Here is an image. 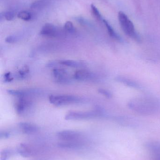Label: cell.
Masks as SVG:
<instances>
[{"mask_svg":"<svg viewBox=\"0 0 160 160\" xmlns=\"http://www.w3.org/2000/svg\"><path fill=\"white\" fill-rule=\"evenodd\" d=\"M128 107L136 112L144 115L152 114L156 110V105L154 102L145 98L132 100L129 102Z\"/></svg>","mask_w":160,"mask_h":160,"instance_id":"1","label":"cell"},{"mask_svg":"<svg viewBox=\"0 0 160 160\" xmlns=\"http://www.w3.org/2000/svg\"><path fill=\"white\" fill-rule=\"evenodd\" d=\"M118 20L120 26L126 34L136 40H139V37L135 31L134 24L128 18L124 12L118 13Z\"/></svg>","mask_w":160,"mask_h":160,"instance_id":"2","label":"cell"},{"mask_svg":"<svg viewBox=\"0 0 160 160\" xmlns=\"http://www.w3.org/2000/svg\"><path fill=\"white\" fill-rule=\"evenodd\" d=\"M80 100L79 97L73 95H52L49 97L50 102L56 106H65L78 103Z\"/></svg>","mask_w":160,"mask_h":160,"instance_id":"3","label":"cell"},{"mask_svg":"<svg viewBox=\"0 0 160 160\" xmlns=\"http://www.w3.org/2000/svg\"><path fill=\"white\" fill-rule=\"evenodd\" d=\"M100 113L97 111L70 112L68 113L65 119L67 120H80L92 119L98 116Z\"/></svg>","mask_w":160,"mask_h":160,"instance_id":"4","label":"cell"},{"mask_svg":"<svg viewBox=\"0 0 160 160\" xmlns=\"http://www.w3.org/2000/svg\"><path fill=\"white\" fill-rule=\"evenodd\" d=\"M65 32L51 23H46L41 28L40 34L47 37L60 38L65 35Z\"/></svg>","mask_w":160,"mask_h":160,"instance_id":"5","label":"cell"},{"mask_svg":"<svg viewBox=\"0 0 160 160\" xmlns=\"http://www.w3.org/2000/svg\"><path fill=\"white\" fill-rule=\"evenodd\" d=\"M57 137L62 142H77L82 137L79 132L73 130H64L57 132Z\"/></svg>","mask_w":160,"mask_h":160,"instance_id":"6","label":"cell"},{"mask_svg":"<svg viewBox=\"0 0 160 160\" xmlns=\"http://www.w3.org/2000/svg\"><path fill=\"white\" fill-rule=\"evenodd\" d=\"M33 105V102L26 98V97L19 98L15 105V109L17 113L23 116L28 113Z\"/></svg>","mask_w":160,"mask_h":160,"instance_id":"7","label":"cell"},{"mask_svg":"<svg viewBox=\"0 0 160 160\" xmlns=\"http://www.w3.org/2000/svg\"><path fill=\"white\" fill-rule=\"evenodd\" d=\"M16 151L21 157L25 158L35 156L38 152L36 149L33 147L24 143H21L18 146Z\"/></svg>","mask_w":160,"mask_h":160,"instance_id":"8","label":"cell"},{"mask_svg":"<svg viewBox=\"0 0 160 160\" xmlns=\"http://www.w3.org/2000/svg\"><path fill=\"white\" fill-rule=\"evenodd\" d=\"M54 77L58 83L68 84L71 82L67 71L63 68H56L53 71Z\"/></svg>","mask_w":160,"mask_h":160,"instance_id":"9","label":"cell"},{"mask_svg":"<svg viewBox=\"0 0 160 160\" xmlns=\"http://www.w3.org/2000/svg\"><path fill=\"white\" fill-rule=\"evenodd\" d=\"M147 148L152 155L154 160H160V142H150L147 145Z\"/></svg>","mask_w":160,"mask_h":160,"instance_id":"10","label":"cell"},{"mask_svg":"<svg viewBox=\"0 0 160 160\" xmlns=\"http://www.w3.org/2000/svg\"><path fill=\"white\" fill-rule=\"evenodd\" d=\"M18 126L21 131L25 134H33L37 132L39 129L36 125L28 122H20Z\"/></svg>","mask_w":160,"mask_h":160,"instance_id":"11","label":"cell"},{"mask_svg":"<svg viewBox=\"0 0 160 160\" xmlns=\"http://www.w3.org/2000/svg\"><path fill=\"white\" fill-rule=\"evenodd\" d=\"M94 77L93 73L88 70L80 69L74 73L73 78L77 81H85L92 79Z\"/></svg>","mask_w":160,"mask_h":160,"instance_id":"12","label":"cell"},{"mask_svg":"<svg viewBox=\"0 0 160 160\" xmlns=\"http://www.w3.org/2000/svg\"><path fill=\"white\" fill-rule=\"evenodd\" d=\"M7 92L9 95H12V96H16V97H19V98H23V97H26L27 96H30L31 94L37 92V91L9 89V90H7Z\"/></svg>","mask_w":160,"mask_h":160,"instance_id":"13","label":"cell"},{"mask_svg":"<svg viewBox=\"0 0 160 160\" xmlns=\"http://www.w3.org/2000/svg\"><path fill=\"white\" fill-rule=\"evenodd\" d=\"M58 146L61 148L73 149L77 148L81 146V142H61L58 143Z\"/></svg>","mask_w":160,"mask_h":160,"instance_id":"14","label":"cell"},{"mask_svg":"<svg viewBox=\"0 0 160 160\" xmlns=\"http://www.w3.org/2000/svg\"><path fill=\"white\" fill-rule=\"evenodd\" d=\"M59 63L62 65L71 68H79L82 66V63L73 60H64L59 61Z\"/></svg>","mask_w":160,"mask_h":160,"instance_id":"15","label":"cell"},{"mask_svg":"<svg viewBox=\"0 0 160 160\" xmlns=\"http://www.w3.org/2000/svg\"><path fill=\"white\" fill-rule=\"evenodd\" d=\"M13 154V151L11 148H6L3 149L0 153V160H8L11 158Z\"/></svg>","mask_w":160,"mask_h":160,"instance_id":"16","label":"cell"},{"mask_svg":"<svg viewBox=\"0 0 160 160\" xmlns=\"http://www.w3.org/2000/svg\"><path fill=\"white\" fill-rule=\"evenodd\" d=\"M17 17L23 20L28 21L33 18V14L30 11L23 10L20 11L17 15Z\"/></svg>","mask_w":160,"mask_h":160,"instance_id":"17","label":"cell"},{"mask_svg":"<svg viewBox=\"0 0 160 160\" xmlns=\"http://www.w3.org/2000/svg\"><path fill=\"white\" fill-rule=\"evenodd\" d=\"M102 21L104 22V24L106 26L107 30H108V33H109L110 36L112 38H115V39H117V40L120 39V37H119V36L115 32L112 27L109 24V22L106 20L104 19H103Z\"/></svg>","mask_w":160,"mask_h":160,"instance_id":"18","label":"cell"},{"mask_svg":"<svg viewBox=\"0 0 160 160\" xmlns=\"http://www.w3.org/2000/svg\"><path fill=\"white\" fill-rule=\"evenodd\" d=\"M116 80L118 82L125 84L129 86V87H132L133 88L138 87V85L135 82L128 79L126 78H122V77H117L116 78Z\"/></svg>","mask_w":160,"mask_h":160,"instance_id":"19","label":"cell"},{"mask_svg":"<svg viewBox=\"0 0 160 160\" xmlns=\"http://www.w3.org/2000/svg\"><path fill=\"white\" fill-rule=\"evenodd\" d=\"M48 2L46 0H37L33 2L31 5V8L33 9L40 8L45 6Z\"/></svg>","mask_w":160,"mask_h":160,"instance_id":"20","label":"cell"},{"mask_svg":"<svg viewBox=\"0 0 160 160\" xmlns=\"http://www.w3.org/2000/svg\"><path fill=\"white\" fill-rule=\"evenodd\" d=\"M91 9L92 14L96 19L99 21H103V18H102L100 12H99L98 9L95 5L93 4H91Z\"/></svg>","mask_w":160,"mask_h":160,"instance_id":"21","label":"cell"},{"mask_svg":"<svg viewBox=\"0 0 160 160\" xmlns=\"http://www.w3.org/2000/svg\"><path fill=\"white\" fill-rule=\"evenodd\" d=\"M64 30L66 32L70 34L74 33L76 31L73 23L69 21H67L65 23V25H64Z\"/></svg>","mask_w":160,"mask_h":160,"instance_id":"22","label":"cell"},{"mask_svg":"<svg viewBox=\"0 0 160 160\" xmlns=\"http://www.w3.org/2000/svg\"><path fill=\"white\" fill-rule=\"evenodd\" d=\"M75 20L82 26L87 27L91 26V23L87 19L82 17H77L75 18Z\"/></svg>","mask_w":160,"mask_h":160,"instance_id":"23","label":"cell"},{"mask_svg":"<svg viewBox=\"0 0 160 160\" xmlns=\"http://www.w3.org/2000/svg\"><path fill=\"white\" fill-rule=\"evenodd\" d=\"M4 18L8 21H11L14 19L15 17V13L13 11H8L3 13Z\"/></svg>","mask_w":160,"mask_h":160,"instance_id":"24","label":"cell"},{"mask_svg":"<svg viewBox=\"0 0 160 160\" xmlns=\"http://www.w3.org/2000/svg\"><path fill=\"white\" fill-rule=\"evenodd\" d=\"M29 72V68L27 66H24L22 69L18 72L19 76L21 78L23 79L27 76Z\"/></svg>","mask_w":160,"mask_h":160,"instance_id":"25","label":"cell"},{"mask_svg":"<svg viewBox=\"0 0 160 160\" xmlns=\"http://www.w3.org/2000/svg\"><path fill=\"white\" fill-rule=\"evenodd\" d=\"M98 92L100 94H101L108 98H111L112 97V94H111V93L107 89L100 88L98 89Z\"/></svg>","mask_w":160,"mask_h":160,"instance_id":"26","label":"cell"},{"mask_svg":"<svg viewBox=\"0 0 160 160\" xmlns=\"http://www.w3.org/2000/svg\"><path fill=\"white\" fill-rule=\"evenodd\" d=\"M18 38L17 36L11 35L5 38V41L7 43L11 44V43H16L17 41H18Z\"/></svg>","mask_w":160,"mask_h":160,"instance_id":"27","label":"cell"},{"mask_svg":"<svg viewBox=\"0 0 160 160\" xmlns=\"http://www.w3.org/2000/svg\"><path fill=\"white\" fill-rule=\"evenodd\" d=\"M10 136V133L8 132L1 131L0 132V138L1 139H7V138H9Z\"/></svg>","mask_w":160,"mask_h":160,"instance_id":"28","label":"cell"},{"mask_svg":"<svg viewBox=\"0 0 160 160\" xmlns=\"http://www.w3.org/2000/svg\"><path fill=\"white\" fill-rule=\"evenodd\" d=\"M4 78L5 81L8 82H11L13 79V78L11 77V74L9 72L6 73L4 76Z\"/></svg>","mask_w":160,"mask_h":160,"instance_id":"29","label":"cell"}]
</instances>
